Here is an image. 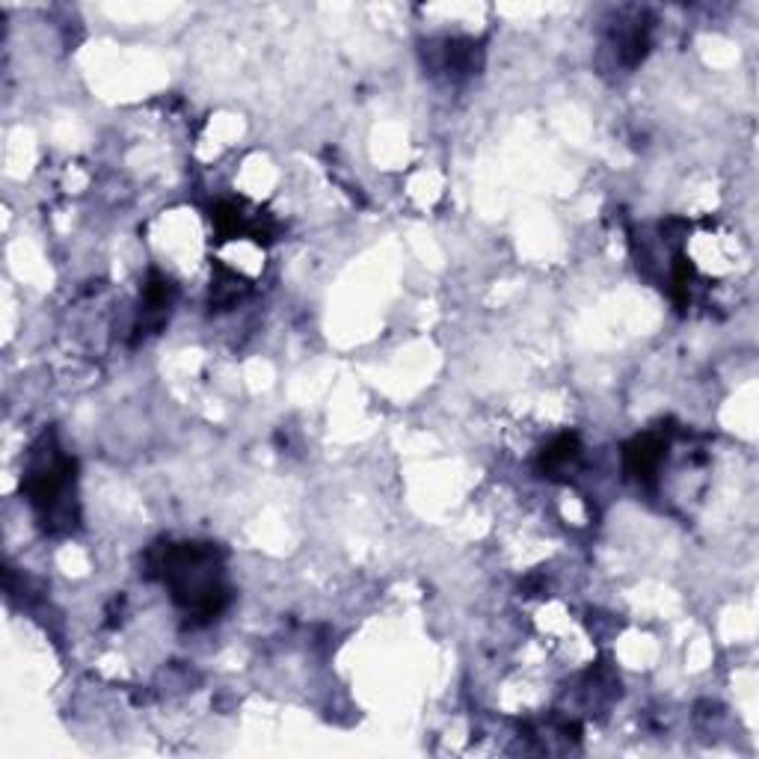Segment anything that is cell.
<instances>
[{"label":"cell","mask_w":759,"mask_h":759,"mask_svg":"<svg viewBox=\"0 0 759 759\" xmlns=\"http://www.w3.org/2000/svg\"><path fill=\"white\" fill-rule=\"evenodd\" d=\"M152 564L190 621H214L232 600L220 552L212 543H167L152 555Z\"/></svg>","instance_id":"cell-1"},{"label":"cell","mask_w":759,"mask_h":759,"mask_svg":"<svg viewBox=\"0 0 759 759\" xmlns=\"http://www.w3.org/2000/svg\"><path fill=\"white\" fill-rule=\"evenodd\" d=\"M22 490L48 531L74 526V460L65 457L48 436H43V443L33 448Z\"/></svg>","instance_id":"cell-2"},{"label":"cell","mask_w":759,"mask_h":759,"mask_svg":"<svg viewBox=\"0 0 759 759\" xmlns=\"http://www.w3.org/2000/svg\"><path fill=\"white\" fill-rule=\"evenodd\" d=\"M664 454H667V439L659 436V433H643V436L626 445L623 457H626L629 474H635L641 484H653L664 463Z\"/></svg>","instance_id":"cell-3"},{"label":"cell","mask_w":759,"mask_h":759,"mask_svg":"<svg viewBox=\"0 0 759 759\" xmlns=\"http://www.w3.org/2000/svg\"><path fill=\"white\" fill-rule=\"evenodd\" d=\"M176 300V285L169 282L167 276L152 270L143 285V315H146V327H160L169 315V306Z\"/></svg>","instance_id":"cell-4"},{"label":"cell","mask_w":759,"mask_h":759,"mask_svg":"<svg viewBox=\"0 0 759 759\" xmlns=\"http://www.w3.org/2000/svg\"><path fill=\"white\" fill-rule=\"evenodd\" d=\"M443 69L454 77L474 74L481 69V48L472 39H451L443 48Z\"/></svg>","instance_id":"cell-5"},{"label":"cell","mask_w":759,"mask_h":759,"mask_svg":"<svg viewBox=\"0 0 759 759\" xmlns=\"http://www.w3.org/2000/svg\"><path fill=\"white\" fill-rule=\"evenodd\" d=\"M581 457V443L576 433H564V436H558L555 443L549 445V448H543V454H540V469L546 474H558L564 472L567 466H573L576 460Z\"/></svg>","instance_id":"cell-6"}]
</instances>
